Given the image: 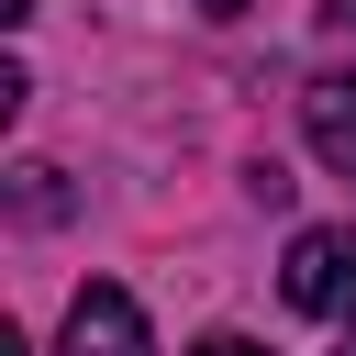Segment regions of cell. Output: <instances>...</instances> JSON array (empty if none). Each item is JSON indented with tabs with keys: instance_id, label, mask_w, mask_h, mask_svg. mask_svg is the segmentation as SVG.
<instances>
[{
	"instance_id": "obj_1",
	"label": "cell",
	"mask_w": 356,
	"mask_h": 356,
	"mask_svg": "<svg viewBox=\"0 0 356 356\" xmlns=\"http://www.w3.org/2000/svg\"><path fill=\"white\" fill-rule=\"evenodd\" d=\"M278 289H289V312H312V323H356V222H312V234H289Z\"/></svg>"
},
{
	"instance_id": "obj_2",
	"label": "cell",
	"mask_w": 356,
	"mask_h": 356,
	"mask_svg": "<svg viewBox=\"0 0 356 356\" xmlns=\"http://www.w3.org/2000/svg\"><path fill=\"white\" fill-rule=\"evenodd\" d=\"M56 356H145V312H134V289L89 278V289L67 300V334H56Z\"/></svg>"
},
{
	"instance_id": "obj_3",
	"label": "cell",
	"mask_w": 356,
	"mask_h": 356,
	"mask_svg": "<svg viewBox=\"0 0 356 356\" xmlns=\"http://www.w3.org/2000/svg\"><path fill=\"white\" fill-rule=\"evenodd\" d=\"M300 134H312V156L334 178H356V78H312L300 89Z\"/></svg>"
},
{
	"instance_id": "obj_4",
	"label": "cell",
	"mask_w": 356,
	"mask_h": 356,
	"mask_svg": "<svg viewBox=\"0 0 356 356\" xmlns=\"http://www.w3.org/2000/svg\"><path fill=\"white\" fill-rule=\"evenodd\" d=\"M11 211H22V222H56V211H67L56 167H11Z\"/></svg>"
},
{
	"instance_id": "obj_5",
	"label": "cell",
	"mask_w": 356,
	"mask_h": 356,
	"mask_svg": "<svg viewBox=\"0 0 356 356\" xmlns=\"http://www.w3.org/2000/svg\"><path fill=\"white\" fill-rule=\"evenodd\" d=\"M189 356H267V345H245V334H200Z\"/></svg>"
},
{
	"instance_id": "obj_6",
	"label": "cell",
	"mask_w": 356,
	"mask_h": 356,
	"mask_svg": "<svg viewBox=\"0 0 356 356\" xmlns=\"http://www.w3.org/2000/svg\"><path fill=\"white\" fill-rule=\"evenodd\" d=\"M200 11H222V22H234V11H245V0H200Z\"/></svg>"
},
{
	"instance_id": "obj_7",
	"label": "cell",
	"mask_w": 356,
	"mask_h": 356,
	"mask_svg": "<svg viewBox=\"0 0 356 356\" xmlns=\"http://www.w3.org/2000/svg\"><path fill=\"white\" fill-rule=\"evenodd\" d=\"M345 356H356V345H345Z\"/></svg>"
}]
</instances>
